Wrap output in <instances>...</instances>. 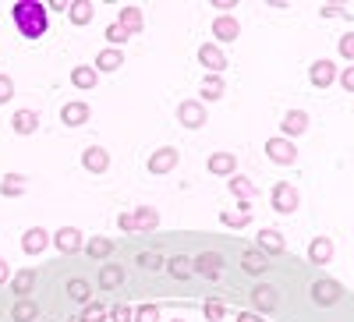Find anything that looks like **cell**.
<instances>
[{"label": "cell", "instance_id": "44dd1931", "mask_svg": "<svg viewBox=\"0 0 354 322\" xmlns=\"http://www.w3.org/2000/svg\"><path fill=\"white\" fill-rule=\"evenodd\" d=\"M167 273H170L174 280H188V276H195V258H188V255H174V258H167Z\"/></svg>", "mask_w": 354, "mask_h": 322}, {"label": "cell", "instance_id": "52a82bcc", "mask_svg": "<svg viewBox=\"0 0 354 322\" xmlns=\"http://www.w3.org/2000/svg\"><path fill=\"white\" fill-rule=\"evenodd\" d=\"M270 202H273V209H277V213H283V216H287V213L298 209V191H294L290 184H283V181H280V184L273 188Z\"/></svg>", "mask_w": 354, "mask_h": 322}, {"label": "cell", "instance_id": "ac0fdd59", "mask_svg": "<svg viewBox=\"0 0 354 322\" xmlns=\"http://www.w3.org/2000/svg\"><path fill=\"white\" fill-rule=\"evenodd\" d=\"M46 245H50V238H46V230H39V227H32V230L21 234V252H25V255H39Z\"/></svg>", "mask_w": 354, "mask_h": 322}, {"label": "cell", "instance_id": "9c48e42d", "mask_svg": "<svg viewBox=\"0 0 354 322\" xmlns=\"http://www.w3.org/2000/svg\"><path fill=\"white\" fill-rule=\"evenodd\" d=\"M308 82L315 85V89H330V85L337 82V68H333V61H315V64L308 68Z\"/></svg>", "mask_w": 354, "mask_h": 322}, {"label": "cell", "instance_id": "681fc988", "mask_svg": "<svg viewBox=\"0 0 354 322\" xmlns=\"http://www.w3.org/2000/svg\"><path fill=\"white\" fill-rule=\"evenodd\" d=\"M238 322H266V319H262L259 312H241V315H238Z\"/></svg>", "mask_w": 354, "mask_h": 322}, {"label": "cell", "instance_id": "3957f363", "mask_svg": "<svg viewBox=\"0 0 354 322\" xmlns=\"http://www.w3.org/2000/svg\"><path fill=\"white\" fill-rule=\"evenodd\" d=\"M177 163H181V153H177V145H160V149L149 156V173L163 178V173L177 170Z\"/></svg>", "mask_w": 354, "mask_h": 322}, {"label": "cell", "instance_id": "484cf974", "mask_svg": "<svg viewBox=\"0 0 354 322\" xmlns=\"http://www.w3.org/2000/svg\"><path fill=\"white\" fill-rule=\"evenodd\" d=\"M117 25L124 28L128 36H135V32H142V11L135 8V4H128V8H121V15H117Z\"/></svg>", "mask_w": 354, "mask_h": 322}, {"label": "cell", "instance_id": "7a4b0ae2", "mask_svg": "<svg viewBox=\"0 0 354 322\" xmlns=\"http://www.w3.org/2000/svg\"><path fill=\"white\" fill-rule=\"evenodd\" d=\"M266 156H270L277 167H290L294 160H298V145H294L290 138H283V135H277V138L266 142Z\"/></svg>", "mask_w": 354, "mask_h": 322}, {"label": "cell", "instance_id": "2e32d148", "mask_svg": "<svg viewBox=\"0 0 354 322\" xmlns=\"http://www.w3.org/2000/svg\"><path fill=\"white\" fill-rule=\"evenodd\" d=\"M205 167H209V173H216V178H234V173H238V160H234V153H213Z\"/></svg>", "mask_w": 354, "mask_h": 322}, {"label": "cell", "instance_id": "d4e9b609", "mask_svg": "<svg viewBox=\"0 0 354 322\" xmlns=\"http://www.w3.org/2000/svg\"><path fill=\"white\" fill-rule=\"evenodd\" d=\"M11 128H15L18 135H36V128H39L36 110H18V113L11 117Z\"/></svg>", "mask_w": 354, "mask_h": 322}, {"label": "cell", "instance_id": "4fadbf2b", "mask_svg": "<svg viewBox=\"0 0 354 322\" xmlns=\"http://www.w3.org/2000/svg\"><path fill=\"white\" fill-rule=\"evenodd\" d=\"M277 301H280V294H277V287H270V283H259V287H252V305L266 315V312H273L277 308Z\"/></svg>", "mask_w": 354, "mask_h": 322}, {"label": "cell", "instance_id": "d6986e66", "mask_svg": "<svg viewBox=\"0 0 354 322\" xmlns=\"http://www.w3.org/2000/svg\"><path fill=\"white\" fill-rule=\"evenodd\" d=\"M88 103H64V110H61V121L68 124V128H82L85 121H88Z\"/></svg>", "mask_w": 354, "mask_h": 322}, {"label": "cell", "instance_id": "f546056e", "mask_svg": "<svg viewBox=\"0 0 354 322\" xmlns=\"http://www.w3.org/2000/svg\"><path fill=\"white\" fill-rule=\"evenodd\" d=\"M135 223H138V234L156 230V227H160V213H156L153 206H138V209H135Z\"/></svg>", "mask_w": 354, "mask_h": 322}, {"label": "cell", "instance_id": "8fae6325", "mask_svg": "<svg viewBox=\"0 0 354 322\" xmlns=\"http://www.w3.org/2000/svg\"><path fill=\"white\" fill-rule=\"evenodd\" d=\"M195 273H202L205 280H216L223 273V255L220 252H202L195 258Z\"/></svg>", "mask_w": 354, "mask_h": 322}, {"label": "cell", "instance_id": "f35d334b", "mask_svg": "<svg viewBox=\"0 0 354 322\" xmlns=\"http://www.w3.org/2000/svg\"><path fill=\"white\" fill-rule=\"evenodd\" d=\"M337 50H340L344 61H354V32H344L340 43H337Z\"/></svg>", "mask_w": 354, "mask_h": 322}, {"label": "cell", "instance_id": "ab89813d", "mask_svg": "<svg viewBox=\"0 0 354 322\" xmlns=\"http://www.w3.org/2000/svg\"><path fill=\"white\" fill-rule=\"evenodd\" d=\"M205 319H209V322H220L223 315H227V308H223V301H205Z\"/></svg>", "mask_w": 354, "mask_h": 322}, {"label": "cell", "instance_id": "d6a6232c", "mask_svg": "<svg viewBox=\"0 0 354 322\" xmlns=\"http://www.w3.org/2000/svg\"><path fill=\"white\" fill-rule=\"evenodd\" d=\"M68 298L78 301V305H85V301H93V287H88L85 280H71L68 283Z\"/></svg>", "mask_w": 354, "mask_h": 322}, {"label": "cell", "instance_id": "4dcf8cb0", "mask_svg": "<svg viewBox=\"0 0 354 322\" xmlns=\"http://www.w3.org/2000/svg\"><path fill=\"white\" fill-rule=\"evenodd\" d=\"M36 315H39V305H36L32 298H21V301L11 308V319H15V322H36Z\"/></svg>", "mask_w": 354, "mask_h": 322}, {"label": "cell", "instance_id": "bcb514c9", "mask_svg": "<svg viewBox=\"0 0 354 322\" xmlns=\"http://www.w3.org/2000/svg\"><path fill=\"white\" fill-rule=\"evenodd\" d=\"M322 18H351V15H347V8H337V4H326V8H322Z\"/></svg>", "mask_w": 354, "mask_h": 322}, {"label": "cell", "instance_id": "74e56055", "mask_svg": "<svg viewBox=\"0 0 354 322\" xmlns=\"http://www.w3.org/2000/svg\"><path fill=\"white\" fill-rule=\"evenodd\" d=\"M106 319H110V312H106L103 305H88V308L82 312L78 322H106Z\"/></svg>", "mask_w": 354, "mask_h": 322}, {"label": "cell", "instance_id": "5bb4252c", "mask_svg": "<svg viewBox=\"0 0 354 322\" xmlns=\"http://www.w3.org/2000/svg\"><path fill=\"white\" fill-rule=\"evenodd\" d=\"M213 32H216L220 43H234V39L241 36V25H238V18H234V15H216Z\"/></svg>", "mask_w": 354, "mask_h": 322}, {"label": "cell", "instance_id": "ee69618b", "mask_svg": "<svg viewBox=\"0 0 354 322\" xmlns=\"http://www.w3.org/2000/svg\"><path fill=\"white\" fill-rule=\"evenodd\" d=\"M117 227H121V230H128V234H138L135 213H121V216H117Z\"/></svg>", "mask_w": 354, "mask_h": 322}, {"label": "cell", "instance_id": "83f0119b", "mask_svg": "<svg viewBox=\"0 0 354 322\" xmlns=\"http://www.w3.org/2000/svg\"><path fill=\"white\" fill-rule=\"evenodd\" d=\"M25 188H28L25 173H8V178L0 181V195L4 198H18V195H25Z\"/></svg>", "mask_w": 354, "mask_h": 322}, {"label": "cell", "instance_id": "5b68a950", "mask_svg": "<svg viewBox=\"0 0 354 322\" xmlns=\"http://www.w3.org/2000/svg\"><path fill=\"white\" fill-rule=\"evenodd\" d=\"M205 117H209V113H205V103H198V100H185L181 106H177V121H181L185 128H202L205 124Z\"/></svg>", "mask_w": 354, "mask_h": 322}, {"label": "cell", "instance_id": "f1b7e54d", "mask_svg": "<svg viewBox=\"0 0 354 322\" xmlns=\"http://www.w3.org/2000/svg\"><path fill=\"white\" fill-rule=\"evenodd\" d=\"M93 15H96L93 0H75V4L68 8V18H71V25H88V21H93Z\"/></svg>", "mask_w": 354, "mask_h": 322}, {"label": "cell", "instance_id": "30bf717a", "mask_svg": "<svg viewBox=\"0 0 354 322\" xmlns=\"http://www.w3.org/2000/svg\"><path fill=\"white\" fill-rule=\"evenodd\" d=\"M82 167H85L88 173H106V167H110V153L103 149V145H88V149L82 153Z\"/></svg>", "mask_w": 354, "mask_h": 322}, {"label": "cell", "instance_id": "ffe728a7", "mask_svg": "<svg viewBox=\"0 0 354 322\" xmlns=\"http://www.w3.org/2000/svg\"><path fill=\"white\" fill-rule=\"evenodd\" d=\"M330 258H333V241H330V238H312V245H308V262H315V266H326Z\"/></svg>", "mask_w": 354, "mask_h": 322}, {"label": "cell", "instance_id": "f907efd6", "mask_svg": "<svg viewBox=\"0 0 354 322\" xmlns=\"http://www.w3.org/2000/svg\"><path fill=\"white\" fill-rule=\"evenodd\" d=\"M8 276H11V269H8V258H0V287L8 283Z\"/></svg>", "mask_w": 354, "mask_h": 322}, {"label": "cell", "instance_id": "f5cc1de1", "mask_svg": "<svg viewBox=\"0 0 354 322\" xmlns=\"http://www.w3.org/2000/svg\"><path fill=\"white\" fill-rule=\"evenodd\" d=\"M170 322H185V319H170Z\"/></svg>", "mask_w": 354, "mask_h": 322}, {"label": "cell", "instance_id": "f6af8a7d", "mask_svg": "<svg viewBox=\"0 0 354 322\" xmlns=\"http://www.w3.org/2000/svg\"><path fill=\"white\" fill-rule=\"evenodd\" d=\"M220 223H223V227H248L252 216H230V213H220Z\"/></svg>", "mask_w": 354, "mask_h": 322}, {"label": "cell", "instance_id": "7c38bea8", "mask_svg": "<svg viewBox=\"0 0 354 322\" xmlns=\"http://www.w3.org/2000/svg\"><path fill=\"white\" fill-rule=\"evenodd\" d=\"M198 64H202L205 71H213V75H220V71L227 68V57L220 53V46H213V43H205V46H198Z\"/></svg>", "mask_w": 354, "mask_h": 322}, {"label": "cell", "instance_id": "816d5d0a", "mask_svg": "<svg viewBox=\"0 0 354 322\" xmlns=\"http://www.w3.org/2000/svg\"><path fill=\"white\" fill-rule=\"evenodd\" d=\"M71 4H68V0H50V11H68Z\"/></svg>", "mask_w": 354, "mask_h": 322}, {"label": "cell", "instance_id": "e0dca14e", "mask_svg": "<svg viewBox=\"0 0 354 322\" xmlns=\"http://www.w3.org/2000/svg\"><path fill=\"white\" fill-rule=\"evenodd\" d=\"M255 245H259V252H262V255H283V248H287L280 230H259Z\"/></svg>", "mask_w": 354, "mask_h": 322}, {"label": "cell", "instance_id": "4316f807", "mask_svg": "<svg viewBox=\"0 0 354 322\" xmlns=\"http://www.w3.org/2000/svg\"><path fill=\"white\" fill-rule=\"evenodd\" d=\"M32 287H36V269H21V273L11 276V290L18 294V301L32 294Z\"/></svg>", "mask_w": 354, "mask_h": 322}, {"label": "cell", "instance_id": "b9f144b4", "mask_svg": "<svg viewBox=\"0 0 354 322\" xmlns=\"http://www.w3.org/2000/svg\"><path fill=\"white\" fill-rule=\"evenodd\" d=\"M110 322H135V312L124 308V305H117V308H110Z\"/></svg>", "mask_w": 354, "mask_h": 322}, {"label": "cell", "instance_id": "cb8c5ba5", "mask_svg": "<svg viewBox=\"0 0 354 322\" xmlns=\"http://www.w3.org/2000/svg\"><path fill=\"white\" fill-rule=\"evenodd\" d=\"M96 82H100V71L93 64H78L71 71V85H75V89H96Z\"/></svg>", "mask_w": 354, "mask_h": 322}, {"label": "cell", "instance_id": "60d3db41", "mask_svg": "<svg viewBox=\"0 0 354 322\" xmlns=\"http://www.w3.org/2000/svg\"><path fill=\"white\" fill-rule=\"evenodd\" d=\"M135 322H160V308L156 305H142L135 312Z\"/></svg>", "mask_w": 354, "mask_h": 322}, {"label": "cell", "instance_id": "603a6c76", "mask_svg": "<svg viewBox=\"0 0 354 322\" xmlns=\"http://www.w3.org/2000/svg\"><path fill=\"white\" fill-rule=\"evenodd\" d=\"M124 64V53L121 50H117V46H106V50H100L96 53V71H117V68H121Z\"/></svg>", "mask_w": 354, "mask_h": 322}, {"label": "cell", "instance_id": "836d02e7", "mask_svg": "<svg viewBox=\"0 0 354 322\" xmlns=\"http://www.w3.org/2000/svg\"><path fill=\"white\" fill-rule=\"evenodd\" d=\"M110 252H113V241L110 238H93V241L85 245V255L88 258H106Z\"/></svg>", "mask_w": 354, "mask_h": 322}, {"label": "cell", "instance_id": "1f68e13d", "mask_svg": "<svg viewBox=\"0 0 354 322\" xmlns=\"http://www.w3.org/2000/svg\"><path fill=\"white\" fill-rule=\"evenodd\" d=\"M223 89H227V85H223V78L220 75H205V82H202V100H220L223 96Z\"/></svg>", "mask_w": 354, "mask_h": 322}, {"label": "cell", "instance_id": "d590c367", "mask_svg": "<svg viewBox=\"0 0 354 322\" xmlns=\"http://www.w3.org/2000/svg\"><path fill=\"white\" fill-rule=\"evenodd\" d=\"M138 266L149 269V273H156V269L167 266V262H163V255H156V252H142V255H138Z\"/></svg>", "mask_w": 354, "mask_h": 322}, {"label": "cell", "instance_id": "7dc6e473", "mask_svg": "<svg viewBox=\"0 0 354 322\" xmlns=\"http://www.w3.org/2000/svg\"><path fill=\"white\" fill-rule=\"evenodd\" d=\"M340 85H344V89H347V93H354V64L340 71Z\"/></svg>", "mask_w": 354, "mask_h": 322}, {"label": "cell", "instance_id": "9a60e30c", "mask_svg": "<svg viewBox=\"0 0 354 322\" xmlns=\"http://www.w3.org/2000/svg\"><path fill=\"white\" fill-rule=\"evenodd\" d=\"M241 269H245L248 276H262L266 269H270V255H262L259 248L241 252Z\"/></svg>", "mask_w": 354, "mask_h": 322}, {"label": "cell", "instance_id": "c3c4849f", "mask_svg": "<svg viewBox=\"0 0 354 322\" xmlns=\"http://www.w3.org/2000/svg\"><path fill=\"white\" fill-rule=\"evenodd\" d=\"M213 8H216L220 15H227V11H234V0H213Z\"/></svg>", "mask_w": 354, "mask_h": 322}, {"label": "cell", "instance_id": "7bdbcfd3", "mask_svg": "<svg viewBox=\"0 0 354 322\" xmlns=\"http://www.w3.org/2000/svg\"><path fill=\"white\" fill-rule=\"evenodd\" d=\"M15 96V82H11V75H0V103H8Z\"/></svg>", "mask_w": 354, "mask_h": 322}, {"label": "cell", "instance_id": "ba28073f", "mask_svg": "<svg viewBox=\"0 0 354 322\" xmlns=\"http://www.w3.org/2000/svg\"><path fill=\"white\" fill-rule=\"evenodd\" d=\"M305 131H308V113H305V110L283 113V121H280V135H283V138H298V135H305Z\"/></svg>", "mask_w": 354, "mask_h": 322}, {"label": "cell", "instance_id": "8d00e7d4", "mask_svg": "<svg viewBox=\"0 0 354 322\" xmlns=\"http://www.w3.org/2000/svg\"><path fill=\"white\" fill-rule=\"evenodd\" d=\"M128 39H131V36H128L117 21H110V25H106V43H110V46H121V43H128Z\"/></svg>", "mask_w": 354, "mask_h": 322}, {"label": "cell", "instance_id": "e575fe53", "mask_svg": "<svg viewBox=\"0 0 354 322\" xmlns=\"http://www.w3.org/2000/svg\"><path fill=\"white\" fill-rule=\"evenodd\" d=\"M230 191H234V195H241V202H248V198L255 195L252 181H248V178H241V173H234V178H230Z\"/></svg>", "mask_w": 354, "mask_h": 322}, {"label": "cell", "instance_id": "6da1fadb", "mask_svg": "<svg viewBox=\"0 0 354 322\" xmlns=\"http://www.w3.org/2000/svg\"><path fill=\"white\" fill-rule=\"evenodd\" d=\"M11 18H15L18 32L25 39H39L46 32V8L39 4V0H18V4L11 8Z\"/></svg>", "mask_w": 354, "mask_h": 322}, {"label": "cell", "instance_id": "8992f818", "mask_svg": "<svg viewBox=\"0 0 354 322\" xmlns=\"http://www.w3.org/2000/svg\"><path fill=\"white\" fill-rule=\"evenodd\" d=\"M53 245H57V252L61 255H75V252H82L85 245H82V230L78 227H61L53 234Z\"/></svg>", "mask_w": 354, "mask_h": 322}, {"label": "cell", "instance_id": "277c9868", "mask_svg": "<svg viewBox=\"0 0 354 322\" xmlns=\"http://www.w3.org/2000/svg\"><path fill=\"white\" fill-rule=\"evenodd\" d=\"M340 298H344V287H340L337 280H315V283H312V301H315V305L330 308V305H337Z\"/></svg>", "mask_w": 354, "mask_h": 322}, {"label": "cell", "instance_id": "7402d4cb", "mask_svg": "<svg viewBox=\"0 0 354 322\" xmlns=\"http://www.w3.org/2000/svg\"><path fill=\"white\" fill-rule=\"evenodd\" d=\"M124 283V266H117V262H106L100 269V290H117Z\"/></svg>", "mask_w": 354, "mask_h": 322}]
</instances>
